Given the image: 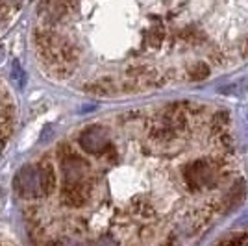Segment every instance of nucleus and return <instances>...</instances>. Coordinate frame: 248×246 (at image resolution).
I'll return each instance as SVG.
<instances>
[{
  "mask_svg": "<svg viewBox=\"0 0 248 246\" xmlns=\"http://www.w3.org/2000/svg\"><path fill=\"white\" fill-rule=\"evenodd\" d=\"M37 48L45 65L50 71L60 72V76H67L73 71L76 63V50L63 37L52 31H41L37 33Z\"/></svg>",
  "mask_w": 248,
  "mask_h": 246,
  "instance_id": "f257e3e1",
  "label": "nucleus"
},
{
  "mask_svg": "<svg viewBox=\"0 0 248 246\" xmlns=\"http://www.w3.org/2000/svg\"><path fill=\"white\" fill-rule=\"evenodd\" d=\"M46 4V13L48 17L56 19V17H63L69 8L73 6V0H45Z\"/></svg>",
  "mask_w": 248,
  "mask_h": 246,
  "instance_id": "f03ea898",
  "label": "nucleus"
},
{
  "mask_svg": "<svg viewBox=\"0 0 248 246\" xmlns=\"http://www.w3.org/2000/svg\"><path fill=\"white\" fill-rule=\"evenodd\" d=\"M207 74H209V69H207V65H197L195 69H191V78L193 80H204Z\"/></svg>",
  "mask_w": 248,
  "mask_h": 246,
  "instance_id": "7ed1b4c3",
  "label": "nucleus"
}]
</instances>
